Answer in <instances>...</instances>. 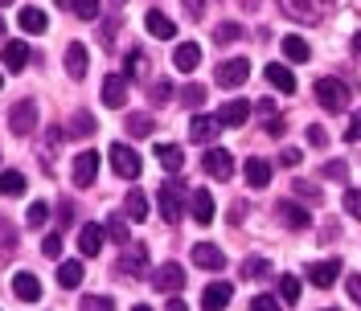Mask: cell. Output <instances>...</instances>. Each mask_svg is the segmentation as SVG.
<instances>
[{
    "instance_id": "cell-8",
    "label": "cell",
    "mask_w": 361,
    "mask_h": 311,
    "mask_svg": "<svg viewBox=\"0 0 361 311\" xmlns=\"http://www.w3.org/2000/svg\"><path fill=\"white\" fill-rule=\"evenodd\" d=\"M13 295H17L21 303H37V299H42V283H37V274L17 270V274H13Z\"/></svg>"
},
{
    "instance_id": "cell-28",
    "label": "cell",
    "mask_w": 361,
    "mask_h": 311,
    "mask_svg": "<svg viewBox=\"0 0 361 311\" xmlns=\"http://www.w3.org/2000/svg\"><path fill=\"white\" fill-rule=\"evenodd\" d=\"M247 184L250 189H267L271 184V164L267 160H247Z\"/></svg>"
},
{
    "instance_id": "cell-11",
    "label": "cell",
    "mask_w": 361,
    "mask_h": 311,
    "mask_svg": "<svg viewBox=\"0 0 361 311\" xmlns=\"http://www.w3.org/2000/svg\"><path fill=\"white\" fill-rule=\"evenodd\" d=\"M222 132V123H218V115H197L193 123H189V135L197 139V144H214Z\"/></svg>"
},
{
    "instance_id": "cell-58",
    "label": "cell",
    "mask_w": 361,
    "mask_h": 311,
    "mask_svg": "<svg viewBox=\"0 0 361 311\" xmlns=\"http://www.w3.org/2000/svg\"><path fill=\"white\" fill-rule=\"evenodd\" d=\"M238 4H243V8H259V0H238Z\"/></svg>"
},
{
    "instance_id": "cell-37",
    "label": "cell",
    "mask_w": 361,
    "mask_h": 311,
    "mask_svg": "<svg viewBox=\"0 0 361 311\" xmlns=\"http://www.w3.org/2000/svg\"><path fill=\"white\" fill-rule=\"evenodd\" d=\"M243 279H263V274H271V267H267V258H247L243 262Z\"/></svg>"
},
{
    "instance_id": "cell-63",
    "label": "cell",
    "mask_w": 361,
    "mask_h": 311,
    "mask_svg": "<svg viewBox=\"0 0 361 311\" xmlns=\"http://www.w3.org/2000/svg\"><path fill=\"white\" fill-rule=\"evenodd\" d=\"M111 4H119V0H111Z\"/></svg>"
},
{
    "instance_id": "cell-15",
    "label": "cell",
    "mask_w": 361,
    "mask_h": 311,
    "mask_svg": "<svg viewBox=\"0 0 361 311\" xmlns=\"http://www.w3.org/2000/svg\"><path fill=\"white\" fill-rule=\"evenodd\" d=\"M128 103V78L123 74H111L103 82V107H123Z\"/></svg>"
},
{
    "instance_id": "cell-43",
    "label": "cell",
    "mask_w": 361,
    "mask_h": 311,
    "mask_svg": "<svg viewBox=\"0 0 361 311\" xmlns=\"http://www.w3.org/2000/svg\"><path fill=\"white\" fill-rule=\"evenodd\" d=\"M345 209H349L353 222H361V193L357 189H345Z\"/></svg>"
},
{
    "instance_id": "cell-62",
    "label": "cell",
    "mask_w": 361,
    "mask_h": 311,
    "mask_svg": "<svg viewBox=\"0 0 361 311\" xmlns=\"http://www.w3.org/2000/svg\"><path fill=\"white\" fill-rule=\"evenodd\" d=\"M324 311H337V307H324Z\"/></svg>"
},
{
    "instance_id": "cell-34",
    "label": "cell",
    "mask_w": 361,
    "mask_h": 311,
    "mask_svg": "<svg viewBox=\"0 0 361 311\" xmlns=\"http://www.w3.org/2000/svg\"><path fill=\"white\" fill-rule=\"evenodd\" d=\"M128 78H148V62H144V49H128Z\"/></svg>"
},
{
    "instance_id": "cell-10",
    "label": "cell",
    "mask_w": 361,
    "mask_h": 311,
    "mask_svg": "<svg viewBox=\"0 0 361 311\" xmlns=\"http://www.w3.org/2000/svg\"><path fill=\"white\" fill-rule=\"evenodd\" d=\"M247 119H250L247 99H230L226 107H218V123H222V127H238V123H247Z\"/></svg>"
},
{
    "instance_id": "cell-2",
    "label": "cell",
    "mask_w": 361,
    "mask_h": 311,
    "mask_svg": "<svg viewBox=\"0 0 361 311\" xmlns=\"http://www.w3.org/2000/svg\"><path fill=\"white\" fill-rule=\"evenodd\" d=\"M333 4H337V0H279V8H283L292 21H304V25H312L316 17H324Z\"/></svg>"
},
{
    "instance_id": "cell-33",
    "label": "cell",
    "mask_w": 361,
    "mask_h": 311,
    "mask_svg": "<svg viewBox=\"0 0 361 311\" xmlns=\"http://www.w3.org/2000/svg\"><path fill=\"white\" fill-rule=\"evenodd\" d=\"M0 189H4V197H21L25 193V177L17 168H4V177H0Z\"/></svg>"
},
{
    "instance_id": "cell-14",
    "label": "cell",
    "mask_w": 361,
    "mask_h": 311,
    "mask_svg": "<svg viewBox=\"0 0 361 311\" xmlns=\"http://www.w3.org/2000/svg\"><path fill=\"white\" fill-rule=\"evenodd\" d=\"M144 25H148V33H152V37H160V42H173V37H177V25L169 21V17H164L160 8H148Z\"/></svg>"
},
{
    "instance_id": "cell-38",
    "label": "cell",
    "mask_w": 361,
    "mask_h": 311,
    "mask_svg": "<svg viewBox=\"0 0 361 311\" xmlns=\"http://www.w3.org/2000/svg\"><path fill=\"white\" fill-rule=\"evenodd\" d=\"M78 311H115V303L107 295H82V307Z\"/></svg>"
},
{
    "instance_id": "cell-1",
    "label": "cell",
    "mask_w": 361,
    "mask_h": 311,
    "mask_svg": "<svg viewBox=\"0 0 361 311\" xmlns=\"http://www.w3.org/2000/svg\"><path fill=\"white\" fill-rule=\"evenodd\" d=\"M107 152H111V168H115V177L135 180L140 172H144V160H140V152H135V148H128V144H111Z\"/></svg>"
},
{
    "instance_id": "cell-12",
    "label": "cell",
    "mask_w": 361,
    "mask_h": 311,
    "mask_svg": "<svg viewBox=\"0 0 361 311\" xmlns=\"http://www.w3.org/2000/svg\"><path fill=\"white\" fill-rule=\"evenodd\" d=\"M193 262H197L202 270H222V267H226V254L218 250V246L197 242V246H193Z\"/></svg>"
},
{
    "instance_id": "cell-27",
    "label": "cell",
    "mask_w": 361,
    "mask_h": 311,
    "mask_svg": "<svg viewBox=\"0 0 361 311\" xmlns=\"http://www.w3.org/2000/svg\"><path fill=\"white\" fill-rule=\"evenodd\" d=\"M157 160L169 172H180V168H185V152H180L177 144H157Z\"/></svg>"
},
{
    "instance_id": "cell-35",
    "label": "cell",
    "mask_w": 361,
    "mask_h": 311,
    "mask_svg": "<svg viewBox=\"0 0 361 311\" xmlns=\"http://www.w3.org/2000/svg\"><path fill=\"white\" fill-rule=\"evenodd\" d=\"M238 37H243V25H234V21H226L214 29V42L218 45H230V42H238Z\"/></svg>"
},
{
    "instance_id": "cell-54",
    "label": "cell",
    "mask_w": 361,
    "mask_h": 311,
    "mask_svg": "<svg viewBox=\"0 0 361 311\" xmlns=\"http://www.w3.org/2000/svg\"><path fill=\"white\" fill-rule=\"evenodd\" d=\"M324 177H345V164H341V160H333V164H324Z\"/></svg>"
},
{
    "instance_id": "cell-60",
    "label": "cell",
    "mask_w": 361,
    "mask_h": 311,
    "mask_svg": "<svg viewBox=\"0 0 361 311\" xmlns=\"http://www.w3.org/2000/svg\"><path fill=\"white\" fill-rule=\"evenodd\" d=\"M54 4H78V0H54Z\"/></svg>"
},
{
    "instance_id": "cell-9",
    "label": "cell",
    "mask_w": 361,
    "mask_h": 311,
    "mask_svg": "<svg viewBox=\"0 0 361 311\" xmlns=\"http://www.w3.org/2000/svg\"><path fill=\"white\" fill-rule=\"evenodd\" d=\"M275 217L288 225V229H308V222H312L308 209H300L295 201H279V205H275Z\"/></svg>"
},
{
    "instance_id": "cell-20",
    "label": "cell",
    "mask_w": 361,
    "mask_h": 311,
    "mask_svg": "<svg viewBox=\"0 0 361 311\" xmlns=\"http://www.w3.org/2000/svg\"><path fill=\"white\" fill-rule=\"evenodd\" d=\"M87 70H90V58H87V49L74 42L66 45V74L70 78H87Z\"/></svg>"
},
{
    "instance_id": "cell-24",
    "label": "cell",
    "mask_w": 361,
    "mask_h": 311,
    "mask_svg": "<svg viewBox=\"0 0 361 311\" xmlns=\"http://www.w3.org/2000/svg\"><path fill=\"white\" fill-rule=\"evenodd\" d=\"M226 303H230V283H209L202 295V307L205 311H222Z\"/></svg>"
},
{
    "instance_id": "cell-52",
    "label": "cell",
    "mask_w": 361,
    "mask_h": 311,
    "mask_svg": "<svg viewBox=\"0 0 361 311\" xmlns=\"http://www.w3.org/2000/svg\"><path fill=\"white\" fill-rule=\"evenodd\" d=\"M345 287H349V295H353V303L361 307V274H349V283H345Z\"/></svg>"
},
{
    "instance_id": "cell-22",
    "label": "cell",
    "mask_w": 361,
    "mask_h": 311,
    "mask_svg": "<svg viewBox=\"0 0 361 311\" xmlns=\"http://www.w3.org/2000/svg\"><path fill=\"white\" fill-rule=\"evenodd\" d=\"M189 205H193V222H197V225H209V222H214V193H209V189H197Z\"/></svg>"
},
{
    "instance_id": "cell-13",
    "label": "cell",
    "mask_w": 361,
    "mask_h": 311,
    "mask_svg": "<svg viewBox=\"0 0 361 311\" xmlns=\"http://www.w3.org/2000/svg\"><path fill=\"white\" fill-rule=\"evenodd\" d=\"M160 217L164 222H180V193H177V184H160Z\"/></svg>"
},
{
    "instance_id": "cell-45",
    "label": "cell",
    "mask_w": 361,
    "mask_h": 311,
    "mask_svg": "<svg viewBox=\"0 0 361 311\" xmlns=\"http://www.w3.org/2000/svg\"><path fill=\"white\" fill-rule=\"evenodd\" d=\"M295 193H300V197H308L312 205H320V201H324V193H320L316 184H308V180H295Z\"/></svg>"
},
{
    "instance_id": "cell-53",
    "label": "cell",
    "mask_w": 361,
    "mask_h": 311,
    "mask_svg": "<svg viewBox=\"0 0 361 311\" xmlns=\"http://www.w3.org/2000/svg\"><path fill=\"white\" fill-rule=\"evenodd\" d=\"M279 160H283L288 168H295V164H300V148H283V152H279Z\"/></svg>"
},
{
    "instance_id": "cell-44",
    "label": "cell",
    "mask_w": 361,
    "mask_h": 311,
    "mask_svg": "<svg viewBox=\"0 0 361 311\" xmlns=\"http://www.w3.org/2000/svg\"><path fill=\"white\" fill-rule=\"evenodd\" d=\"M74 13H78L82 21H99V0H78V4H74Z\"/></svg>"
},
{
    "instance_id": "cell-25",
    "label": "cell",
    "mask_w": 361,
    "mask_h": 311,
    "mask_svg": "<svg viewBox=\"0 0 361 311\" xmlns=\"http://www.w3.org/2000/svg\"><path fill=\"white\" fill-rule=\"evenodd\" d=\"M267 82H271L275 90H283V94H295V78H292V70L279 66V62H271V66H267Z\"/></svg>"
},
{
    "instance_id": "cell-21",
    "label": "cell",
    "mask_w": 361,
    "mask_h": 311,
    "mask_svg": "<svg viewBox=\"0 0 361 311\" xmlns=\"http://www.w3.org/2000/svg\"><path fill=\"white\" fill-rule=\"evenodd\" d=\"M94 172H99V156L78 152V160H74V184H94Z\"/></svg>"
},
{
    "instance_id": "cell-41",
    "label": "cell",
    "mask_w": 361,
    "mask_h": 311,
    "mask_svg": "<svg viewBox=\"0 0 361 311\" xmlns=\"http://www.w3.org/2000/svg\"><path fill=\"white\" fill-rule=\"evenodd\" d=\"M107 238H115V242H128V222H119V217H107Z\"/></svg>"
},
{
    "instance_id": "cell-23",
    "label": "cell",
    "mask_w": 361,
    "mask_h": 311,
    "mask_svg": "<svg viewBox=\"0 0 361 311\" xmlns=\"http://www.w3.org/2000/svg\"><path fill=\"white\" fill-rule=\"evenodd\" d=\"M123 213H128V222H148V197H144V189H132L128 193Z\"/></svg>"
},
{
    "instance_id": "cell-57",
    "label": "cell",
    "mask_w": 361,
    "mask_h": 311,
    "mask_svg": "<svg viewBox=\"0 0 361 311\" xmlns=\"http://www.w3.org/2000/svg\"><path fill=\"white\" fill-rule=\"evenodd\" d=\"M353 53L361 58V33H353Z\"/></svg>"
},
{
    "instance_id": "cell-36",
    "label": "cell",
    "mask_w": 361,
    "mask_h": 311,
    "mask_svg": "<svg viewBox=\"0 0 361 311\" xmlns=\"http://www.w3.org/2000/svg\"><path fill=\"white\" fill-rule=\"evenodd\" d=\"M279 295H283V303H295L300 299V279L295 274H279Z\"/></svg>"
},
{
    "instance_id": "cell-55",
    "label": "cell",
    "mask_w": 361,
    "mask_h": 311,
    "mask_svg": "<svg viewBox=\"0 0 361 311\" xmlns=\"http://www.w3.org/2000/svg\"><path fill=\"white\" fill-rule=\"evenodd\" d=\"M288 132V123L283 119H267V135H283Z\"/></svg>"
},
{
    "instance_id": "cell-19",
    "label": "cell",
    "mask_w": 361,
    "mask_h": 311,
    "mask_svg": "<svg viewBox=\"0 0 361 311\" xmlns=\"http://www.w3.org/2000/svg\"><path fill=\"white\" fill-rule=\"evenodd\" d=\"M144 267H148V246H128L123 258H119V270L123 274H144Z\"/></svg>"
},
{
    "instance_id": "cell-30",
    "label": "cell",
    "mask_w": 361,
    "mask_h": 311,
    "mask_svg": "<svg viewBox=\"0 0 361 311\" xmlns=\"http://www.w3.org/2000/svg\"><path fill=\"white\" fill-rule=\"evenodd\" d=\"M78 283H82V258H74V262H62V267H58V287L74 291Z\"/></svg>"
},
{
    "instance_id": "cell-59",
    "label": "cell",
    "mask_w": 361,
    "mask_h": 311,
    "mask_svg": "<svg viewBox=\"0 0 361 311\" xmlns=\"http://www.w3.org/2000/svg\"><path fill=\"white\" fill-rule=\"evenodd\" d=\"M132 311H152V307H148V303H135V307Z\"/></svg>"
},
{
    "instance_id": "cell-39",
    "label": "cell",
    "mask_w": 361,
    "mask_h": 311,
    "mask_svg": "<svg viewBox=\"0 0 361 311\" xmlns=\"http://www.w3.org/2000/svg\"><path fill=\"white\" fill-rule=\"evenodd\" d=\"M45 217H49V205H42V201H33V205H29V213H25V222L33 225V229H42Z\"/></svg>"
},
{
    "instance_id": "cell-29",
    "label": "cell",
    "mask_w": 361,
    "mask_h": 311,
    "mask_svg": "<svg viewBox=\"0 0 361 311\" xmlns=\"http://www.w3.org/2000/svg\"><path fill=\"white\" fill-rule=\"evenodd\" d=\"M123 127H128V135H132V139H144V135L157 132V119H148L144 111H135V115H128V123H123Z\"/></svg>"
},
{
    "instance_id": "cell-31",
    "label": "cell",
    "mask_w": 361,
    "mask_h": 311,
    "mask_svg": "<svg viewBox=\"0 0 361 311\" xmlns=\"http://www.w3.org/2000/svg\"><path fill=\"white\" fill-rule=\"evenodd\" d=\"M17 25H21L25 33H45V13L42 8H21L17 13Z\"/></svg>"
},
{
    "instance_id": "cell-26",
    "label": "cell",
    "mask_w": 361,
    "mask_h": 311,
    "mask_svg": "<svg viewBox=\"0 0 361 311\" xmlns=\"http://www.w3.org/2000/svg\"><path fill=\"white\" fill-rule=\"evenodd\" d=\"M173 66L185 70V74H189V70H197V66H202V49H197L193 42H185L177 53H173Z\"/></svg>"
},
{
    "instance_id": "cell-40",
    "label": "cell",
    "mask_w": 361,
    "mask_h": 311,
    "mask_svg": "<svg viewBox=\"0 0 361 311\" xmlns=\"http://www.w3.org/2000/svg\"><path fill=\"white\" fill-rule=\"evenodd\" d=\"M180 103H185V107H202L205 103V87H185L180 90Z\"/></svg>"
},
{
    "instance_id": "cell-50",
    "label": "cell",
    "mask_w": 361,
    "mask_h": 311,
    "mask_svg": "<svg viewBox=\"0 0 361 311\" xmlns=\"http://www.w3.org/2000/svg\"><path fill=\"white\" fill-rule=\"evenodd\" d=\"M345 139H349V144H353V139H361V111L349 119V127H345Z\"/></svg>"
},
{
    "instance_id": "cell-49",
    "label": "cell",
    "mask_w": 361,
    "mask_h": 311,
    "mask_svg": "<svg viewBox=\"0 0 361 311\" xmlns=\"http://www.w3.org/2000/svg\"><path fill=\"white\" fill-rule=\"evenodd\" d=\"M250 311H279V303H275L271 295H255V299H250Z\"/></svg>"
},
{
    "instance_id": "cell-16",
    "label": "cell",
    "mask_w": 361,
    "mask_h": 311,
    "mask_svg": "<svg viewBox=\"0 0 361 311\" xmlns=\"http://www.w3.org/2000/svg\"><path fill=\"white\" fill-rule=\"evenodd\" d=\"M103 238H107L103 225H82V229H78V250H82L87 258H94V254L103 250Z\"/></svg>"
},
{
    "instance_id": "cell-61",
    "label": "cell",
    "mask_w": 361,
    "mask_h": 311,
    "mask_svg": "<svg viewBox=\"0 0 361 311\" xmlns=\"http://www.w3.org/2000/svg\"><path fill=\"white\" fill-rule=\"evenodd\" d=\"M0 4H13V0H0Z\"/></svg>"
},
{
    "instance_id": "cell-48",
    "label": "cell",
    "mask_w": 361,
    "mask_h": 311,
    "mask_svg": "<svg viewBox=\"0 0 361 311\" xmlns=\"http://www.w3.org/2000/svg\"><path fill=\"white\" fill-rule=\"evenodd\" d=\"M115 33H119V21H115V17L99 25V42H103V45H111V42H115Z\"/></svg>"
},
{
    "instance_id": "cell-56",
    "label": "cell",
    "mask_w": 361,
    "mask_h": 311,
    "mask_svg": "<svg viewBox=\"0 0 361 311\" xmlns=\"http://www.w3.org/2000/svg\"><path fill=\"white\" fill-rule=\"evenodd\" d=\"M169 311H189V307H185V303H180V299H173V303H169Z\"/></svg>"
},
{
    "instance_id": "cell-5",
    "label": "cell",
    "mask_w": 361,
    "mask_h": 311,
    "mask_svg": "<svg viewBox=\"0 0 361 311\" xmlns=\"http://www.w3.org/2000/svg\"><path fill=\"white\" fill-rule=\"evenodd\" d=\"M247 78H250L247 58H230V62H222V66L214 70V82H218V87H243Z\"/></svg>"
},
{
    "instance_id": "cell-6",
    "label": "cell",
    "mask_w": 361,
    "mask_h": 311,
    "mask_svg": "<svg viewBox=\"0 0 361 311\" xmlns=\"http://www.w3.org/2000/svg\"><path fill=\"white\" fill-rule=\"evenodd\" d=\"M152 287L164 291V295H173L177 287H185V270H180V262H164V267L152 270Z\"/></svg>"
},
{
    "instance_id": "cell-42",
    "label": "cell",
    "mask_w": 361,
    "mask_h": 311,
    "mask_svg": "<svg viewBox=\"0 0 361 311\" xmlns=\"http://www.w3.org/2000/svg\"><path fill=\"white\" fill-rule=\"evenodd\" d=\"M70 132H74V135H94V119H90L87 111H82V115H74V123H70Z\"/></svg>"
},
{
    "instance_id": "cell-51",
    "label": "cell",
    "mask_w": 361,
    "mask_h": 311,
    "mask_svg": "<svg viewBox=\"0 0 361 311\" xmlns=\"http://www.w3.org/2000/svg\"><path fill=\"white\" fill-rule=\"evenodd\" d=\"M308 144L324 148V144H329V132H324V127H308Z\"/></svg>"
},
{
    "instance_id": "cell-18",
    "label": "cell",
    "mask_w": 361,
    "mask_h": 311,
    "mask_svg": "<svg viewBox=\"0 0 361 311\" xmlns=\"http://www.w3.org/2000/svg\"><path fill=\"white\" fill-rule=\"evenodd\" d=\"M341 274V262L337 258H329V262H312L308 267V279H312V287H333Z\"/></svg>"
},
{
    "instance_id": "cell-4",
    "label": "cell",
    "mask_w": 361,
    "mask_h": 311,
    "mask_svg": "<svg viewBox=\"0 0 361 311\" xmlns=\"http://www.w3.org/2000/svg\"><path fill=\"white\" fill-rule=\"evenodd\" d=\"M33 127H37V103H33V99L13 103V107H8V132L13 135H29Z\"/></svg>"
},
{
    "instance_id": "cell-46",
    "label": "cell",
    "mask_w": 361,
    "mask_h": 311,
    "mask_svg": "<svg viewBox=\"0 0 361 311\" xmlns=\"http://www.w3.org/2000/svg\"><path fill=\"white\" fill-rule=\"evenodd\" d=\"M42 254L45 258H58V254H62V238H58V234H45L42 238Z\"/></svg>"
},
{
    "instance_id": "cell-47",
    "label": "cell",
    "mask_w": 361,
    "mask_h": 311,
    "mask_svg": "<svg viewBox=\"0 0 361 311\" xmlns=\"http://www.w3.org/2000/svg\"><path fill=\"white\" fill-rule=\"evenodd\" d=\"M169 99H173V82H164V78L152 82V103H169Z\"/></svg>"
},
{
    "instance_id": "cell-32",
    "label": "cell",
    "mask_w": 361,
    "mask_h": 311,
    "mask_svg": "<svg viewBox=\"0 0 361 311\" xmlns=\"http://www.w3.org/2000/svg\"><path fill=\"white\" fill-rule=\"evenodd\" d=\"M283 53H288V58H292V62H308V58H312V49H308V42H304V37H283Z\"/></svg>"
},
{
    "instance_id": "cell-7",
    "label": "cell",
    "mask_w": 361,
    "mask_h": 311,
    "mask_svg": "<svg viewBox=\"0 0 361 311\" xmlns=\"http://www.w3.org/2000/svg\"><path fill=\"white\" fill-rule=\"evenodd\" d=\"M205 172L214 180H230L234 177V160H230V152L226 148H209L205 152Z\"/></svg>"
},
{
    "instance_id": "cell-17",
    "label": "cell",
    "mask_w": 361,
    "mask_h": 311,
    "mask_svg": "<svg viewBox=\"0 0 361 311\" xmlns=\"http://www.w3.org/2000/svg\"><path fill=\"white\" fill-rule=\"evenodd\" d=\"M29 66V45L25 42H4V70L8 74H21Z\"/></svg>"
},
{
    "instance_id": "cell-3",
    "label": "cell",
    "mask_w": 361,
    "mask_h": 311,
    "mask_svg": "<svg viewBox=\"0 0 361 311\" xmlns=\"http://www.w3.org/2000/svg\"><path fill=\"white\" fill-rule=\"evenodd\" d=\"M312 90H316V99H320L324 111H341V107L349 103V87H345L341 78H320Z\"/></svg>"
}]
</instances>
